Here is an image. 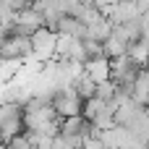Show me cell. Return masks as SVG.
Masks as SVG:
<instances>
[{
	"label": "cell",
	"mask_w": 149,
	"mask_h": 149,
	"mask_svg": "<svg viewBox=\"0 0 149 149\" xmlns=\"http://www.w3.org/2000/svg\"><path fill=\"white\" fill-rule=\"evenodd\" d=\"M81 105H84V102L79 100V94H76L73 86H63L60 92L52 94V110H55V115L63 118V120L81 115Z\"/></svg>",
	"instance_id": "1"
},
{
	"label": "cell",
	"mask_w": 149,
	"mask_h": 149,
	"mask_svg": "<svg viewBox=\"0 0 149 149\" xmlns=\"http://www.w3.org/2000/svg\"><path fill=\"white\" fill-rule=\"evenodd\" d=\"M29 39H31V50H34V52H37L42 60H45V58H50V55L55 52L58 34H52L50 29H45V26H42V29H37V31L29 37Z\"/></svg>",
	"instance_id": "2"
},
{
	"label": "cell",
	"mask_w": 149,
	"mask_h": 149,
	"mask_svg": "<svg viewBox=\"0 0 149 149\" xmlns=\"http://www.w3.org/2000/svg\"><path fill=\"white\" fill-rule=\"evenodd\" d=\"M84 73L94 81V84H105L110 81V60L107 58H94L84 63Z\"/></svg>",
	"instance_id": "3"
},
{
	"label": "cell",
	"mask_w": 149,
	"mask_h": 149,
	"mask_svg": "<svg viewBox=\"0 0 149 149\" xmlns=\"http://www.w3.org/2000/svg\"><path fill=\"white\" fill-rule=\"evenodd\" d=\"M128 52V45L126 42H120L118 37H107L105 42H102V58H107V60H115V58H123Z\"/></svg>",
	"instance_id": "4"
},
{
	"label": "cell",
	"mask_w": 149,
	"mask_h": 149,
	"mask_svg": "<svg viewBox=\"0 0 149 149\" xmlns=\"http://www.w3.org/2000/svg\"><path fill=\"white\" fill-rule=\"evenodd\" d=\"M139 68H144L147 65V60H149V39H139V42H134V45H128V52H126Z\"/></svg>",
	"instance_id": "5"
},
{
	"label": "cell",
	"mask_w": 149,
	"mask_h": 149,
	"mask_svg": "<svg viewBox=\"0 0 149 149\" xmlns=\"http://www.w3.org/2000/svg\"><path fill=\"white\" fill-rule=\"evenodd\" d=\"M115 94H118V86H115L113 81L97 84V89H94V97H97L100 102H105V105H110V102L115 100Z\"/></svg>",
	"instance_id": "6"
}]
</instances>
